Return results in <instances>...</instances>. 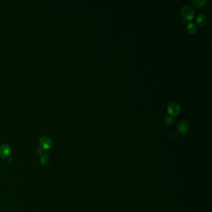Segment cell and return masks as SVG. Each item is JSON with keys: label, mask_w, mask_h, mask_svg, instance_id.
I'll list each match as a JSON object with an SVG mask.
<instances>
[{"label": "cell", "mask_w": 212, "mask_h": 212, "mask_svg": "<svg viewBox=\"0 0 212 212\" xmlns=\"http://www.w3.org/2000/svg\"><path fill=\"white\" fill-rule=\"evenodd\" d=\"M181 14L186 19L190 21L194 18L195 11L192 7L188 5H185L181 9Z\"/></svg>", "instance_id": "6da1fadb"}, {"label": "cell", "mask_w": 212, "mask_h": 212, "mask_svg": "<svg viewBox=\"0 0 212 212\" xmlns=\"http://www.w3.org/2000/svg\"><path fill=\"white\" fill-rule=\"evenodd\" d=\"M189 129V126L188 123L186 121H181L178 125H177V129L179 131V132L182 134H186Z\"/></svg>", "instance_id": "277c9868"}, {"label": "cell", "mask_w": 212, "mask_h": 212, "mask_svg": "<svg viewBox=\"0 0 212 212\" xmlns=\"http://www.w3.org/2000/svg\"><path fill=\"white\" fill-rule=\"evenodd\" d=\"M167 112L171 116H175L178 115L181 112V106L175 102L170 104L167 106Z\"/></svg>", "instance_id": "7a4b0ae2"}, {"label": "cell", "mask_w": 212, "mask_h": 212, "mask_svg": "<svg viewBox=\"0 0 212 212\" xmlns=\"http://www.w3.org/2000/svg\"><path fill=\"white\" fill-rule=\"evenodd\" d=\"M10 153V148L7 145L4 144L0 147V156L2 157H6Z\"/></svg>", "instance_id": "8992f818"}, {"label": "cell", "mask_w": 212, "mask_h": 212, "mask_svg": "<svg viewBox=\"0 0 212 212\" xmlns=\"http://www.w3.org/2000/svg\"><path fill=\"white\" fill-rule=\"evenodd\" d=\"M174 121V119L171 116H166L164 118V122L166 124H171Z\"/></svg>", "instance_id": "30bf717a"}, {"label": "cell", "mask_w": 212, "mask_h": 212, "mask_svg": "<svg viewBox=\"0 0 212 212\" xmlns=\"http://www.w3.org/2000/svg\"><path fill=\"white\" fill-rule=\"evenodd\" d=\"M205 0H193L192 2L194 4V5L198 7H201L205 5L206 3Z\"/></svg>", "instance_id": "ba28073f"}, {"label": "cell", "mask_w": 212, "mask_h": 212, "mask_svg": "<svg viewBox=\"0 0 212 212\" xmlns=\"http://www.w3.org/2000/svg\"><path fill=\"white\" fill-rule=\"evenodd\" d=\"M187 30L190 34H194L197 31V26L194 22H189L187 25Z\"/></svg>", "instance_id": "52a82bcc"}, {"label": "cell", "mask_w": 212, "mask_h": 212, "mask_svg": "<svg viewBox=\"0 0 212 212\" xmlns=\"http://www.w3.org/2000/svg\"><path fill=\"white\" fill-rule=\"evenodd\" d=\"M196 22L199 26H204L207 22V17L204 14H200L197 19Z\"/></svg>", "instance_id": "5b68a950"}, {"label": "cell", "mask_w": 212, "mask_h": 212, "mask_svg": "<svg viewBox=\"0 0 212 212\" xmlns=\"http://www.w3.org/2000/svg\"><path fill=\"white\" fill-rule=\"evenodd\" d=\"M40 161H41V163L45 166V165H47L48 162H49V157H48V156L47 154H43L41 157V159H40Z\"/></svg>", "instance_id": "9c48e42d"}, {"label": "cell", "mask_w": 212, "mask_h": 212, "mask_svg": "<svg viewBox=\"0 0 212 212\" xmlns=\"http://www.w3.org/2000/svg\"><path fill=\"white\" fill-rule=\"evenodd\" d=\"M51 139L46 136H42L40 139V145L44 149H47L51 146Z\"/></svg>", "instance_id": "3957f363"}]
</instances>
